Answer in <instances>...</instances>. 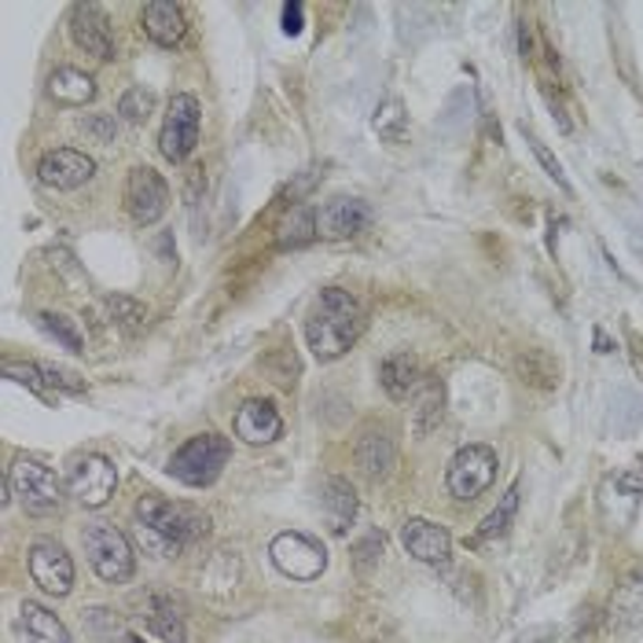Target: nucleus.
Listing matches in <instances>:
<instances>
[{"mask_svg":"<svg viewBox=\"0 0 643 643\" xmlns=\"http://www.w3.org/2000/svg\"><path fill=\"white\" fill-rule=\"evenodd\" d=\"M268 559L291 581H317L327 570L324 545L306 534H276L273 545H268Z\"/></svg>","mask_w":643,"mask_h":643,"instance_id":"6e6552de","label":"nucleus"},{"mask_svg":"<svg viewBox=\"0 0 643 643\" xmlns=\"http://www.w3.org/2000/svg\"><path fill=\"white\" fill-rule=\"evenodd\" d=\"M41 324H44V331H49L55 342H63L71 354H85V342H82V335H77L74 320L60 317V313H41Z\"/></svg>","mask_w":643,"mask_h":643,"instance_id":"473e14b6","label":"nucleus"},{"mask_svg":"<svg viewBox=\"0 0 643 643\" xmlns=\"http://www.w3.org/2000/svg\"><path fill=\"white\" fill-rule=\"evenodd\" d=\"M636 625H643V573L625 578L607 603V633H625Z\"/></svg>","mask_w":643,"mask_h":643,"instance_id":"a211bd4d","label":"nucleus"},{"mask_svg":"<svg viewBox=\"0 0 643 643\" xmlns=\"http://www.w3.org/2000/svg\"><path fill=\"white\" fill-rule=\"evenodd\" d=\"M41 371H44V382L55 387V390H66V393H85L88 390L85 379L77 376V371H66V368H55V365H41Z\"/></svg>","mask_w":643,"mask_h":643,"instance_id":"f704fd0d","label":"nucleus"},{"mask_svg":"<svg viewBox=\"0 0 643 643\" xmlns=\"http://www.w3.org/2000/svg\"><path fill=\"white\" fill-rule=\"evenodd\" d=\"M151 107H155V96L148 93V88H129L126 96H122V104H118V115L133 122V126H144V122L151 118Z\"/></svg>","mask_w":643,"mask_h":643,"instance_id":"2f4dec72","label":"nucleus"},{"mask_svg":"<svg viewBox=\"0 0 643 643\" xmlns=\"http://www.w3.org/2000/svg\"><path fill=\"white\" fill-rule=\"evenodd\" d=\"M284 434V420L268 401H246L235 412V438H243L246 445H273Z\"/></svg>","mask_w":643,"mask_h":643,"instance_id":"f3484780","label":"nucleus"},{"mask_svg":"<svg viewBox=\"0 0 643 643\" xmlns=\"http://www.w3.org/2000/svg\"><path fill=\"white\" fill-rule=\"evenodd\" d=\"M379 559H382V534H379V529H368V534L354 545V570H357V578H371L376 567H379Z\"/></svg>","mask_w":643,"mask_h":643,"instance_id":"c756f323","label":"nucleus"},{"mask_svg":"<svg viewBox=\"0 0 643 643\" xmlns=\"http://www.w3.org/2000/svg\"><path fill=\"white\" fill-rule=\"evenodd\" d=\"M38 177H41V185H49L55 191H74L96 177V162H93V155H85L77 148H55L49 155H41Z\"/></svg>","mask_w":643,"mask_h":643,"instance_id":"f8f14e48","label":"nucleus"},{"mask_svg":"<svg viewBox=\"0 0 643 643\" xmlns=\"http://www.w3.org/2000/svg\"><path fill=\"white\" fill-rule=\"evenodd\" d=\"M27 567H30L33 584H38L41 592L55 595V600H63V595L74 589V559L66 556V548L55 545V540H33Z\"/></svg>","mask_w":643,"mask_h":643,"instance_id":"9d476101","label":"nucleus"},{"mask_svg":"<svg viewBox=\"0 0 643 643\" xmlns=\"http://www.w3.org/2000/svg\"><path fill=\"white\" fill-rule=\"evenodd\" d=\"M4 376L11 382H19V387H30L33 393H44V371L41 365H22V360H4Z\"/></svg>","mask_w":643,"mask_h":643,"instance_id":"72a5a7b5","label":"nucleus"},{"mask_svg":"<svg viewBox=\"0 0 643 643\" xmlns=\"http://www.w3.org/2000/svg\"><path fill=\"white\" fill-rule=\"evenodd\" d=\"M401 545L412 559L426 562V567H445L453 556V537L445 526L431 523V518H409L401 526Z\"/></svg>","mask_w":643,"mask_h":643,"instance_id":"ddd939ff","label":"nucleus"},{"mask_svg":"<svg viewBox=\"0 0 643 643\" xmlns=\"http://www.w3.org/2000/svg\"><path fill=\"white\" fill-rule=\"evenodd\" d=\"M232 460V442L224 434H196L188 438L185 445L169 456V475L177 482L191 485V489H202V485H213L221 478L224 464Z\"/></svg>","mask_w":643,"mask_h":643,"instance_id":"7ed1b4c3","label":"nucleus"},{"mask_svg":"<svg viewBox=\"0 0 643 643\" xmlns=\"http://www.w3.org/2000/svg\"><path fill=\"white\" fill-rule=\"evenodd\" d=\"M66 489H71V496L82 507H93V512H96V507L110 504V496H115V489H118V471H115V464H110L107 456L88 453V456H82L71 467Z\"/></svg>","mask_w":643,"mask_h":643,"instance_id":"1a4fd4ad","label":"nucleus"},{"mask_svg":"<svg viewBox=\"0 0 643 643\" xmlns=\"http://www.w3.org/2000/svg\"><path fill=\"white\" fill-rule=\"evenodd\" d=\"M518 376L537 390H556L562 371H559V360L545 354V349H526V354L518 357Z\"/></svg>","mask_w":643,"mask_h":643,"instance_id":"b1692460","label":"nucleus"},{"mask_svg":"<svg viewBox=\"0 0 643 643\" xmlns=\"http://www.w3.org/2000/svg\"><path fill=\"white\" fill-rule=\"evenodd\" d=\"M8 485H11V496L38 518L55 515L63 504V482L55 478V471L44 467L41 460H30V456L15 460L8 471Z\"/></svg>","mask_w":643,"mask_h":643,"instance_id":"39448f33","label":"nucleus"},{"mask_svg":"<svg viewBox=\"0 0 643 643\" xmlns=\"http://www.w3.org/2000/svg\"><path fill=\"white\" fill-rule=\"evenodd\" d=\"M284 30L287 33L302 30V4H284Z\"/></svg>","mask_w":643,"mask_h":643,"instance_id":"e433bc0d","label":"nucleus"},{"mask_svg":"<svg viewBox=\"0 0 643 643\" xmlns=\"http://www.w3.org/2000/svg\"><path fill=\"white\" fill-rule=\"evenodd\" d=\"M140 19H144V33H148L155 44H162V49L180 44V38H185V30H188L185 8L173 4V0H151V4H144Z\"/></svg>","mask_w":643,"mask_h":643,"instance_id":"6ab92c4d","label":"nucleus"},{"mask_svg":"<svg viewBox=\"0 0 643 643\" xmlns=\"http://www.w3.org/2000/svg\"><path fill=\"white\" fill-rule=\"evenodd\" d=\"M496 453L489 445H464L449 460L445 485L456 500H478V496L496 482Z\"/></svg>","mask_w":643,"mask_h":643,"instance_id":"0eeeda50","label":"nucleus"},{"mask_svg":"<svg viewBox=\"0 0 643 643\" xmlns=\"http://www.w3.org/2000/svg\"><path fill=\"white\" fill-rule=\"evenodd\" d=\"M148 625H151V633H159L166 643H185V640H188L185 622H180V614L173 611V603H169V600H155V603H151Z\"/></svg>","mask_w":643,"mask_h":643,"instance_id":"bb28decb","label":"nucleus"},{"mask_svg":"<svg viewBox=\"0 0 643 643\" xmlns=\"http://www.w3.org/2000/svg\"><path fill=\"white\" fill-rule=\"evenodd\" d=\"M82 545L93 567L107 584H126L137 570V556H133L129 537L110 523H93L82 529Z\"/></svg>","mask_w":643,"mask_h":643,"instance_id":"20e7f679","label":"nucleus"},{"mask_svg":"<svg viewBox=\"0 0 643 643\" xmlns=\"http://www.w3.org/2000/svg\"><path fill=\"white\" fill-rule=\"evenodd\" d=\"M379 382H382V390H387L393 401H404V398H409V393H415V387L423 382V376H420V360L409 357V354H390V357L379 365Z\"/></svg>","mask_w":643,"mask_h":643,"instance_id":"4be33fe9","label":"nucleus"},{"mask_svg":"<svg viewBox=\"0 0 643 643\" xmlns=\"http://www.w3.org/2000/svg\"><path fill=\"white\" fill-rule=\"evenodd\" d=\"M529 148H534V155H537V162L545 166V173L556 180V185L562 188V191H570V180H567V173H562V166L551 159V151L545 148V144H537V140H529Z\"/></svg>","mask_w":643,"mask_h":643,"instance_id":"c9c22d12","label":"nucleus"},{"mask_svg":"<svg viewBox=\"0 0 643 643\" xmlns=\"http://www.w3.org/2000/svg\"><path fill=\"white\" fill-rule=\"evenodd\" d=\"M71 38L77 49H85V55H96V60H115V33H110V22L104 15V8L96 4H74L71 8Z\"/></svg>","mask_w":643,"mask_h":643,"instance_id":"4468645a","label":"nucleus"},{"mask_svg":"<svg viewBox=\"0 0 643 643\" xmlns=\"http://www.w3.org/2000/svg\"><path fill=\"white\" fill-rule=\"evenodd\" d=\"M518 493H523V485L515 482L512 489L504 493L500 507H496V512L478 526V540H493V537H504L507 534V526H512V518H515V507H518Z\"/></svg>","mask_w":643,"mask_h":643,"instance_id":"c85d7f7f","label":"nucleus"},{"mask_svg":"<svg viewBox=\"0 0 643 643\" xmlns=\"http://www.w3.org/2000/svg\"><path fill=\"white\" fill-rule=\"evenodd\" d=\"M365 331V309L342 287H327L317 295L306 320V342L317 360H338L349 354Z\"/></svg>","mask_w":643,"mask_h":643,"instance_id":"f03ea898","label":"nucleus"},{"mask_svg":"<svg viewBox=\"0 0 643 643\" xmlns=\"http://www.w3.org/2000/svg\"><path fill=\"white\" fill-rule=\"evenodd\" d=\"M313 240H317V213H313V207H295L280 224V251H298V246H309Z\"/></svg>","mask_w":643,"mask_h":643,"instance_id":"393cba45","label":"nucleus"},{"mask_svg":"<svg viewBox=\"0 0 643 643\" xmlns=\"http://www.w3.org/2000/svg\"><path fill=\"white\" fill-rule=\"evenodd\" d=\"M19 629L27 633L30 643H71L66 625L49 611V607H41V603H22Z\"/></svg>","mask_w":643,"mask_h":643,"instance_id":"5701e85b","label":"nucleus"},{"mask_svg":"<svg viewBox=\"0 0 643 643\" xmlns=\"http://www.w3.org/2000/svg\"><path fill=\"white\" fill-rule=\"evenodd\" d=\"M137 534L140 545L159 559H173L180 548H188L191 540H199L210 529V518L191 504L166 500V496H140L137 507Z\"/></svg>","mask_w":643,"mask_h":643,"instance_id":"f257e3e1","label":"nucleus"},{"mask_svg":"<svg viewBox=\"0 0 643 643\" xmlns=\"http://www.w3.org/2000/svg\"><path fill=\"white\" fill-rule=\"evenodd\" d=\"M166 207H169L166 180L155 173L151 166L129 169V177H126V210H129V218L137 221L140 229H148V224H155L162 218Z\"/></svg>","mask_w":643,"mask_h":643,"instance_id":"9b49d317","label":"nucleus"},{"mask_svg":"<svg viewBox=\"0 0 643 643\" xmlns=\"http://www.w3.org/2000/svg\"><path fill=\"white\" fill-rule=\"evenodd\" d=\"M442 382L438 379H426L415 387V434H426V431H434L438 423H442Z\"/></svg>","mask_w":643,"mask_h":643,"instance_id":"a878e982","label":"nucleus"},{"mask_svg":"<svg viewBox=\"0 0 643 643\" xmlns=\"http://www.w3.org/2000/svg\"><path fill=\"white\" fill-rule=\"evenodd\" d=\"M320 504H324L327 529H331L335 537H346L349 526H354V518H357V493H354V485H349L346 478H327Z\"/></svg>","mask_w":643,"mask_h":643,"instance_id":"aec40b11","label":"nucleus"},{"mask_svg":"<svg viewBox=\"0 0 643 643\" xmlns=\"http://www.w3.org/2000/svg\"><path fill=\"white\" fill-rule=\"evenodd\" d=\"M393 460H398V445L387 423H368L357 438V467L368 478H387Z\"/></svg>","mask_w":643,"mask_h":643,"instance_id":"dca6fc26","label":"nucleus"},{"mask_svg":"<svg viewBox=\"0 0 643 643\" xmlns=\"http://www.w3.org/2000/svg\"><path fill=\"white\" fill-rule=\"evenodd\" d=\"M371 224V207L365 199H331L317 213L320 240H354Z\"/></svg>","mask_w":643,"mask_h":643,"instance_id":"2eb2a0df","label":"nucleus"},{"mask_svg":"<svg viewBox=\"0 0 643 643\" xmlns=\"http://www.w3.org/2000/svg\"><path fill=\"white\" fill-rule=\"evenodd\" d=\"M49 96L63 107H85L96 99V82H93V74L77 71V66H60V71L49 77Z\"/></svg>","mask_w":643,"mask_h":643,"instance_id":"412c9836","label":"nucleus"},{"mask_svg":"<svg viewBox=\"0 0 643 643\" xmlns=\"http://www.w3.org/2000/svg\"><path fill=\"white\" fill-rule=\"evenodd\" d=\"M126 643H144L140 636H126Z\"/></svg>","mask_w":643,"mask_h":643,"instance_id":"4c0bfd02","label":"nucleus"},{"mask_svg":"<svg viewBox=\"0 0 643 643\" xmlns=\"http://www.w3.org/2000/svg\"><path fill=\"white\" fill-rule=\"evenodd\" d=\"M107 309H110V317H115L126 331H140L144 324H148V309L140 306L137 298H126V295H115V298H107Z\"/></svg>","mask_w":643,"mask_h":643,"instance_id":"7c9ffc66","label":"nucleus"},{"mask_svg":"<svg viewBox=\"0 0 643 643\" xmlns=\"http://www.w3.org/2000/svg\"><path fill=\"white\" fill-rule=\"evenodd\" d=\"M199 129H202V107L191 93H177L166 107V122L159 133V148L169 162H185L191 151L199 148Z\"/></svg>","mask_w":643,"mask_h":643,"instance_id":"423d86ee","label":"nucleus"},{"mask_svg":"<svg viewBox=\"0 0 643 643\" xmlns=\"http://www.w3.org/2000/svg\"><path fill=\"white\" fill-rule=\"evenodd\" d=\"M376 133L382 140H390V144H401L404 140V133H409V115H404V107L398 104V99H387L379 110H376Z\"/></svg>","mask_w":643,"mask_h":643,"instance_id":"cd10ccee","label":"nucleus"}]
</instances>
